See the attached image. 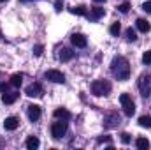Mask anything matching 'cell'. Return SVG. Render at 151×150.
Returning a JSON list of instances; mask_svg holds the SVG:
<instances>
[{
    "label": "cell",
    "instance_id": "obj_17",
    "mask_svg": "<svg viewBox=\"0 0 151 150\" xmlns=\"http://www.w3.org/2000/svg\"><path fill=\"white\" fill-rule=\"evenodd\" d=\"M139 125H141V127H146V129H151V117L150 115L139 117Z\"/></svg>",
    "mask_w": 151,
    "mask_h": 150
},
{
    "label": "cell",
    "instance_id": "obj_14",
    "mask_svg": "<svg viewBox=\"0 0 151 150\" xmlns=\"http://www.w3.org/2000/svg\"><path fill=\"white\" fill-rule=\"evenodd\" d=\"M58 57H60V60H62V62H67V60H70V58L74 57V51H70L69 48H62V51H60V55H58Z\"/></svg>",
    "mask_w": 151,
    "mask_h": 150
},
{
    "label": "cell",
    "instance_id": "obj_16",
    "mask_svg": "<svg viewBox=\"0 0 151 150\" xmlns=\"http://www.w3.org/2000/svg\"><path fill=\"white\" fill-rule=\"evenodd\" d=\"M56 118H62V120H69L70 118V113L67 111V110H63V108H58V110H55V113H53Z\"/></svg>",
    "mask_w": 151,
    "mask_h": 150
},
{
    "label": "cell",
    "instance_id": "obj_21",
    "mask_svg": "<svg viewBox=\"0 0 151 150\" xmlns=\"http://www.w3.org/2000/svg\"><path fill=\"white\" fill-rule=\"evenodd\" d=\"M70 12H72V14H77V16H84V14H86V9H84L83 5H79V7H72Z\"/></svg>",
    "mask_w": 151,
    "mask_h": 150
},
{
    "label": "cell",
    "instance_id": "obj_24",
    "mask_svg": "<svg viewBox=\"0 0 151 150\" xmlns=\"http://www.w3.org/2000/svg\"><path fill=\"white\" fill-rule=\"evenodd\" d=\"M142 62H144L146 66H150V64H151V50H150V51H146V53L142 55Z\"/></svg>",
    "mask_w": 151,
    "mask_h": 150
},
{
    "label": "cell",
    "instance_id": "obj_33",
    "mask_svg": "<svg viewBox=\"0 0 151 150\" xmlns=\"http://www.w3.org/2000/svg\"><path fill=\"white\" fill-rule=\"evenodd\" d=\"M0 2H5V0H0Z\"/></svg>",
    "mask_w": 151,
    "mask_h": 150
},
{
    "label": "cell",
    "instance_id": "obj_31",
    "mask_svg": "<svg viewBox=\"0 0 151 150\" xmlns=\"http://www.w3.org/2000/svg\"><path fill=\"white\" fill-rule=\"evenodd\" d=\"M93 2H99V4H100V2H106V0H93Z\"/></svg>",
    "mask_w": 151,
    "mask_h": 150
},
{
    "label": "cell",
    "instance_id": "obj_27",
    "mask_svg": "<svg viewBox=\"0 0 151 150\" xmlns=\"http://www.w3.org/2000/svg\"><path fill=\"white\" fill-rule=\"evenodd\" d=\"M142 11H144V12H148V14H151V0H148V2H144V4H142Z\"/></svg>",
    "mask_w": 151,
    "mask_h": 150
},
{
    "label": "cell",
    "instance_id": "obj_7",
    "mask_svg": "<svg viewBox=\"0 0 151 150\" xmlns=\"http://www.w3.org/2000/svg\"><path fill=\"white\" fill-rule=\"evenodd\" d=\"M25 94H27L28 97H40V95H42V85H40V83H32V85H28L27 90H25Z\"/></svg>",
    "mask_w": 151,
    "mask_h": 150
},
{
    "label": "cell",
    "instance_id": "obj_6",
    "mask_svg": "<svg viewBox=\"0 0 151 150\" xmlns=\"http://www.w3.org/2000/svg\"><path fill=\"white\" fill-rule=\"evenodd\" d=\"M46 79H49V81H53V83H65V76L63 73H60V71H56V69H49V71H46Z\"/></svg>",
    "mask_w": 151,
    "mask_h": 150
},
{
    "label": "cell",
    "instance_id": "obj_26",
    "mask_svg": "<svg viewBox=\"0 0 151 150\" xmlns=\"http://www.w3.org/2000/svg\"><path fill=\"white\" fill-rule=\"evenodd\" d=\"M42 51H44V46H42V44H37V46L34 48V55H35V57H40Z\"/></svg>",
    "mask_w": 151,
    "mask_h": 150
},
{
    "label": "cell",
    "instance_id": "obj_22",
    "mask_svg": "<svg viewBox=\"0 0 151 150\" xmlns=\"http://www.w3.org/2000/svg\"><path fill=\"white\" fill-rule=\"evenodd\" d=\"M119 30H121L119 23H113V25H111V28H109V32H111L113 36H118V34H119Z\"/></svg>",
    "mask_w": 151,
    "mask_h": 150
},
{
    "label": "cell",
    "instance_id": "obj_12",
    "mask_svg": "<svg viewBox=\"0 0 151 150\" xmlns=\"http://www.w3.org/2000/svg\"><path fill=\"white\" fill-rule=\"evenodd\" d=\"M18 97H19L18 92H5V94L2 95V103H4V104H12Z\"/></svg>",
    "mask_w": 151,
    "mask_h": 150
},
{
    "label": "cell",
    "instance_id": "obj_23",
    "mask_svg": "<svg viewBox=\"0 0 151 150\" xmlns=\"http://www.w3.org/2000/svg\"><path fill=\"white\" fill-rule=\"evenodd\" d=\"M127 39L134 42V41L137 39V34H135V30H132V28H128V30H127Z\"/></svg>",
    "mask_w": 151,
    "mask_h": 150
},
{
    "label": "cell",
    "instance_id": "obj_32",
    "mask_svg": "<svg viewBox=\"0 0 151 150\" xmlns=\"http://www.w3.org/2000/svg\"><path fill=\"white\" fill-rule=\"evenodd\" d=\"M0 39H2V30H0Z\"/></svg>",
    "mask_w": 151,
    "mask_h": 150
},
{
    "label": "cell",
    "instance_id": "obj_4",
    "mask_svg": "<svg viewBox=\"0 0 151 150\" xmlns=\"http://www.w3.org/2000/svg\"><path fill=\"white\" fill-rule=\"evenodd\" d=\"M65 133H67V124L65 122H53V125H51V136L55 140H60L62 136H65Z\"/></svg>",
    "mask_w": 151,
    "mask_h": 150
},
{
    "label": "cell",
    "instance_id": "obj_10",
    "mask_svg": "<svg viewBox=\"0 0 151 150\" xmlns=\"http://www.w3.org/2000/svg\"><path fill=\"white\" fill-rule=\"evenodd\" d=\"M70 41H72V44H74L76 48H84V46L88 44V41H86V37H84L83 34H74V36L70 37Z\"/></svg>",
    "mask_w": 151,
    "mask_h": 150
},
{
    "label": "cell",
    "instance_id": "obj_20",
    "mask_svg": "<svg viewBox=\"0 0 151 150\" xmlns=\"http://www.w3.org/2000/svg\"><path fill=\"white\" fill-rule=\"evenodd\" d=\"M21 81H23V74H12L11 76V85H12V87L18 88V87L21 85Z\"/></svg>",
    "mask_w": 151,
    "mask_h": 150
},
{
    "label": "cell",
    "instance_id": "obj_13",
    "mask_svg": "<svg viewBox=\"0 0 151 150\" xmlns=\"http://www.w3.org/2000/svg\"><path fill=\"white\" fill-rule=\"evenodd\" d=\"M135 25H137V30H139V32H144V34L150 32V28H151L150 23H148L146 20H142V18H139V20L135 21Z\"/></svg>",
    "mask_w": 151,
    "mask_h": 150
},
{
    "label": "cell",
    "instance_id": "obj_9",
    "mask_svg": "<svg viewBox=\"0 0 151 150\" xmlns=\"http://www.w3.org/2000/svg\"><path fill=\"white\" fill-rule=\"evenodd\" d=\"M28 118H30L32 122L39 120V118H40V106H37V104H30V106H28Z\"/></svg>",
    "mask_w": 151,
    "mask_h": 150
},
{
    "label": "cell",
    "instance_id": "obj_15",
    "mask_svg": "<svg viewBox=\"0 0 151 150\" xmlns=\"http://www.w3.org/2000/svg\"><path fill=\"white\" fill-rule=\"evenodd\" d=\"M39 145H40V141H39V138H35V136H30V138L27 140V149L28 150L39 149Z\"/></svg>",
    "mask_w": 151,
    "mask_h": 150
},
{
    "label": "cell",
    "instance_id": "obj_25",
    "mask_svg": "<svg viewBox=\"0 0 151 150\" xmlns=\"http://www.w3.org/2000/svg\"><path fill=\"white\" fill-rule=\"evenodd\" d=\"M118 9H119V12H128V9H130V4L128 2H125V4H121V5H118Z\"/></svg>",
    "mask_w": 151,
    "mask_h": 150
},
{
    "label": "cell",
    "instance_id": "obj_3",
    "mask_svg": "<svg viewBox=\"0 0 151 150\" xmlns=\"http://www.w3.org/2000/svg\"><path fill=\"white\" fill-rule=\"evenodd\" d=\"M119 103H121V108H123L127 117H132L135 113V104H134V101H132V97L128 94H121L119 95Z\"/></svg>",
    "mask_w": 151,
    "mask_h": 150
},
{
    "label": "cell",
    "instance_id": "obj_18",
    "mask_svg": "<svg viewBox=\"0 0 151 150\" xmlns=\"http://www.w3.org/2000/svg\"><path fill=\"white\" fill-rule=\"evenodd\" d=\"M104 14H106V11H104L102 7H93V9H91V18H93V20H99V18H102Z\"/></svg>",
    "mask_w": 151,
    "mask_h": 150
},
{
    "label": "cell",
    "instance_id": "obj_28",
    "mask_svg": "<svg viewBox=\"0 0 151 150\" xmlns=\"http://www.w3.org/2000/svg\"><path fill=\"white\" fill-rule=\"evenodd\" d=\"M121 141H123V143H130V134L123 133V134H121Z\"/></svg>",
    "mask_w": 151,
    "mask_h": 150
},
{
    "label": "cell",
    "instance_id": "obj_19",
    "mask_svg": "<svg viewBox=\"0 0 151 150\" xmlns=\"http://www.w3.org/2000/svg\"><path fill=\"white\" fill-rule=\"evenodd\" d=\"M135 147H137V149H141V150H146L148 147H150V141H148L146 138H137Z\"/></svg>",
    "mask_w": 151,
    "mask_h": 150
},
{
    "label": "cell",
    "instance_id": "obj_5",
    "mask_svg": "<svg viewBox=\"0 0 151 150\" xmlns=\"http://www.w3.org/2000/svg\"><path fill=\"white\" fill-rule=\"evenodd\" d=\"M139 90H141L142 97H151V76H141Z\"/></svg>",
    "mask_w": 151,
    "mask_h": 150
},
{
    "label": "cell",
    "instance_id": "obj_2",
    "mask_svg": "<svg viewBox=\"0 0 151 150\" xmlns=\"http://www.w3.org/2000/svg\"><path fill=\"white\" fill-rule=\"evenodd\" d=\"M111 92V83L109 81H106V79H97V81H93L91 83V94H95V95H107Z\"/></svg>",
    "mask_w": 151,
    "mask_h": 150
},
{
    "label": "cell",
    "instance_id": "obj_1",
    "mask_svg": "<svg viewBox=\"0 0 151 150\" xmlns=\"http://www.w3.org/2000/svg\"><path fill=\"white\" fill-rule=\"evenodd\" d=\"M111 71L113 74L119 79V81H125L130 78V66H128V60L125 57H116L111 62Z\"/></svg>",
    "mask_w": 151,
    "mask_h": 150
},
{
    "label": "cell",
    "instance_id": "obj_11",
    "mask_svg": "<svg viewBox=\"0 0 151 150\" xmlns=\"http://www.w3.org/2000/svg\"><path fill=\"white\" fill-rule=\"evenodd\" d=\"M18 125H19V120H18L16 117H7V118L4 120V127H5L7 131H14Z\"/></svg>",
    "mask_w": 151,
    "mask_h": 150
},
{
    "label": "cell",
    "instance_id": "obj_29",
    "mask_svg": "<svg viewBox=\"0 0 151 150\" xmlns=\"http://www.w3.org/2000/svg\"><path fill=\"white\" fill-rule=\"evenodd\" d=\"M55 9H56V11H62V9H63V4H62V0H56V2H55Z\"/></svg>",
    "mask_w": 151,
    "mask_h": 150
},
{
    "label": "cell",
    "instance_id": "obj_30",
    "mask_svg": "<svg viewBox=\"0 0 151 150\" xmlns=\"http://www.w3.org/2000/svg\"><path fill=\"white\" fill-rule=\"evenodd\" d=\"M99 143H111V138H107V136L104 138V136H102V138L99 140Z\"/></svg>",
    "mask_w": 151,
    "mask_h": 150
},
{
    "label": "cell",
    "instance_id": "obj_8",
    "mask_svg": "<svg viewBox=\"0 0 151 150\" xmlns=\"http://www.w3.org/2000/svg\"><path fill=\"white\" fill-rule=\"evenodd\" d=\"M104 122H106V127H116L119 124V117H118V113H107Z\"/></svg>",
    "mask_w": 151,
    "mask_h": 150
}]
</instances>
